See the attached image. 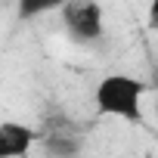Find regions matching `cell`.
I'll use <instances>...</instances> for the list:
<instances>
[{
  "label": "cell",
  "instance_id": "obj_1",
  "mask_svg": "<svg viewBox=\"0 0 158 158\" xmlns=\"http://www.w3.org/2000/svg\"><path fill=\"white\" fill-rule=\"evenodd\" d=\"M146 90L149 87H146V81H139V77H133L127 71H109L93 87L96 115L118 118L124 124H143V118H146V109H143Z\"/></svg>",
  "mask_w": 158,
  "mask_h": 158
},
{
  "label": "cell",
  "instance_id": "obj_2",
  "mask_svg": "<svg viewBox=\"0 0 158 158\" xmlns=\"http://www.w3.org/2000/svg\"><path fill=\"white\" fill-rule=\"evenodd\" d=\"M65 31L81 44L96 40L102 34V6L99 3H68L65 6Z\"/></svg>",
  "mask_w": 158,
  "mask_h": 158
},
{
  "label": "cell",
  "instance_id": "obj_3",
  "mask_svg": "<svg viewBox=\"0 0 158 158\" xmlns=\"http://www.w3.org/2000/svg\"><path fill=\"white\" fill-rule=\"evenodd\" d=\"M40 133L25 121H0V158H28Z\"/></svg>",
  "mask_w": 158,
  "mask_h": 158
},
{
  "label": "cell",
  "instance_id": "obj_4",
  "mask_svg": "<svg viewBox=\"0 0 158 158\" xmlns=\"http://www.w3.org/2000/svg\"><path fill=\"white\" fill-rule=\"evenodd\" d=\"M149 16H152V25H158V3H152V10H149Z\"/></svg>",
  "mask_w": 158,
  "mask_h": 158
}]
</instances>
